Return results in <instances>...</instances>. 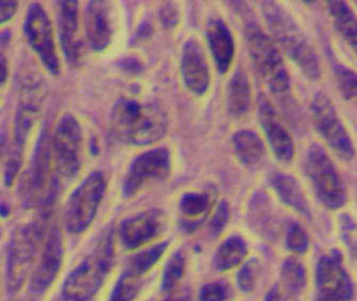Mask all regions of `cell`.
Returning a JSON list of instances; mask_svg holds the SVG:
<instances>
[{
    "mask_svg": "<svg viewBox=\"0 0 357 301\" xmlns=\"http://www.w3.org/2000/svg\"><path fill=\"white\" fill-rule=\"evenodd\" d=\"M109 123L114 136L132 146L158 144L169 129V117L162 106L128 98L116 102Z\"/></svg>",
    "mask_w": 357,
    "mask_h": 301,
    "instance_id": "1",
    "label": "cell"
},
{
    "mask_svg": "<svg viewBox=\"0 0 357 301\" xmlns=\"http://www.w3.org/2000/svg\"><path fill=\"white\" fill-rule=\"evenodd\" d=\"M261 6L264 20L278 45L307 79L318 80L321 75L319 58L300 24L280 3L264 1Z\"/></svg>",
    "mask_w": 357,
    "mask_h": 301,
    "instance_id": "2",
    "label": "cell"
},
{
    "mask_svg": "<svg viewBox=\"0 0 357 301\" xmlns=\"http://www.w3.org/2000/svg\"><path fill=\"white\" fill-rule=\"evenodd\" d=\"M53 163V192L56 196L61 188L78 177L83 164V132L75 116L66 114L59 119L51 137Z\"/></svg>",
    "mask_w": 357,
    "mask_h": 301,
    "instance_id": "3",
    "label": "cell"
},
{
    "mask_svg": "<svg viewBox=\"0 0 357 301\" xmlns=\"http://www.w3.org/2000/svg\"><path fill=\"white\" fill-rule=\"evenodd\" d=\"M114 258L112 231L102 237L96 250L71 272L63 287L67 301H89L100 291L109 274Z\"/></svg>",
    "mask_w": 357,
    "mask_h": 301,
    "instance_id": "4",
    "label": "cell"
},
{
    "mask_svg": "<svg viewBox=\"0 0 357 301\" xmlns=\"http://www.w3.org/2000/svg\"><path fill=\"white\" fill-rule=\"evenodd\" d=\"M54 173L52 163L51 136L42 130L28 167L19 183V199L24 208H31L47 203L54 196Z\"/></svg>",
    "mask_w": 357,
    "mask_h": 301,
    "instance_id": "5",
    "label": "cell"
},
{
    "mask_svg": "<svg viewBox=\"0 0 357 301\" xmlns=\"http://www.w3.org/2000/svg\"><path fill=\"white\" fill-rule=\"evenodd\" d=\"M245 34L249 55L264 82L272 93H287L291 86L289 75L275 42L255 23L247 25Z\"/></svg>",
    "mask_w": 357,
    "mask_h": 301,
    "instance_id": "6",
    "label": "cell"
},
{
    "mask_svg": "<svg viewBox=\"0 0 357 301\" xmlns=\"http://www.w3.org/2000/svg\"><path fill=\"white\" fill-rule=\"evenodd\" d=\"M304 165L318 200L329 210L343 208L347 200V189L327 150L319 144H312Z\"/></svg>",
    "mask_w": 357,
    "mask_h": 301,
    "instance_id": "7",
    "label": "cell"
},
{
    "mask_svg": "<svg viewBox=\"0 0 357 301\" xmlns=\"http://www.w3.org/2000/svg\"><path fill=\"white\" fill-rule=\"evenodd\" d=\"M107 183L102 171H92L81 181L66 202L63 221L73 235L88 231L106 194Z\"/></svg>",
    "mask_w": 357,
    "mask_h": 301,
    "instance_id": "8",
    "label": "cell"
},
{
    "mask_svg": "<svg viewBox=\"0 0 357 301\" xmlns=\"http://www.w3.org/2000/svg\"><path fill=\"white\" fill-rule=\"evenodd\" d=\"M43 235V224L40 222H30L19 226L13 233L7 258L9 294H15L28 279Z\"/></svg>",
    "mask_w": 357,
    "mask_h": 301,
    "instance_id": "9",
    "label": "cell"
},
{
    "mask_svg": "<svg viewBox=\"0 0 357 301\" xmlns=\"http://www.w3.org/2000/svg\"><path fill=\"white\" fill-rule=\"evenodd\" d=\"M172 171V154L166 148L146 150L137 156L123 177L121 192L131 199L152 183L165 180Z\"/></svg>",
    "mask_w": 357,
    "mask_h": 301,
    "instance_id": "10",
    "label": "cell"
},
{
    "mask_svg": "<svg viewBox=\"0 0 357 301\" xmlns=\"http://www.w3.org/2000/svg\"><path fill=\"white\" fill-rule=\"evenodd\" d=\"M310 108L314 127L332 152L343 161H351L354 158L352 138L331 100L324 94H317L312 100Z\"/></svg>",
    "mask_w": 357,
    "mask_h": 301,
    "instance_id": "11",
    "label": "cell"
},
{
    "mask_svg": "<svg viewBox=\"0 0 357 301\" xmlns=\"http://www.w3.org/2000/svg\"><path fill=\"white\" fill-rule=\"evenodd\" d=\"M24 34L45 70L54 77L59 75L61 61L56 49L53 25L40 3H34L29 7L24 20Z\"/></svg>",
    "mask_w": 357,
    "mask_h": 301,
    "instance_id": "12",
    "label": "cell"
},
{
    "mask_svg": "<svg viewBox=\"0 0 357 301\" xmlns=\"http://www.w3.org/2000/svg\"><path fill=\"white\" fill-rule=\"evenodd\" d=\"M40 113V104L38 98L28 96L21 100L18 111L15 115V127H13V140L8 154L6 163L3 181L7 187L13 186L18 179L22 169L26 144L32 132Z\"/></svg>",
    "mask_w": 357,
    "mask_h": 301,
    "instance_id": "13",
    "label": "cell"
},
{
    "mask_svg": "<svg viewBox=\"0 0 357 301\" xmlns=\"http://www.w3.org/2000/svg\"><path fill=\"white\" fill-rule=\"evenodd\" d=\"M166 227L165 213L159 208H150L123 219L119 226V237L127 250H135L159 238Z\"/></svg>",
    "mask_w": 357,
    "mask_h": 301,
    "instance_id": "14",
    "label": "cell"
},
{
    "mask_svg": "<svg viewBox=\"0 0 357 301\" xmlns=\"http://www.w3.org/2000/svg\"><path fill=\"white\" fill-rule=\"evenodd\" d=\"M63 260V236L57 226H53L48 231L40 261L31 276L30 289L33 294H44L52 286L61 271Z\"/></svg>",
    "mask_w": 357,
    "mask_h": 301,
    "instance_id": "15",
    "label": "cell"
},
{
    "mask_svg": "<svg viewBox=\"0 0 357 301\" xmlns=\"http://www.w3.org/2000/svg\"><path fill=\"white\" fill-rule=\"evenodd\" d=\"M181 73L185 86L192 95H206L211 84V72L206 54L196 38H189L183 46Z\"/></svg>",
    "mask_w": 357,
    "mask_h": 301,
    "instance_id": "16",
    "label": "cell"
},
{
    "mask_svg": "<svg viewBox=\"0 0 357 301\" xmlns=\"http://www.w3.org/2000/svg\"><path fill=\"white\" fill-rule=\"evenodd\" d=\"M316 284L318 294L322 296L342 301L352 299V281L337 251L320 258L316 269Z\"/></svg>",
    "mask_w": 357,
    "mask_h": 301,
    "instance_id": "17",
    "label": "cell"
},
{
    "mask_svg": "<svg viewBox=\"0 0 357 301\" xmlns=\"http://www.w3.org/2000/svg\"><path fill=\"white\" fill-rule=\"evenodd\" d=\"M258 118L264 137L278 160L282 163H291L295 155L292 137L280 119L275 107L264 96L260 98L258 104Z\"/></svg>",
    "mask_w": 357,
    "mask_h": 301,
    "instance_id": "18",
    "label": "cell"
},
{
    "mask_svg": "<svg viewBox=\"0 0 357 301\" xmlns=\"http://www.w3.org/2000/svg\"><path fill=\"white\" fill-rule=\"evenodd\" d=\"M58 30L61 49L71 65H78L83 57V43L80 33L78 1H59Z\"/></svg>",
    "mask_w": 357,
    "mask_h": 301,
    "instance_id": "19",
    "label": "cell"
},
{
    "mask_svg": "<svg viewBox=\"0 0 357 301\" xmlns=\"http://www.w3.org/2000/svg\"><path fill=\"white\" fill-rule=\"evenodd\" d=\"M84 30L91 49L101 53L109 47L113 40L114 28L109 3H88L84 13Z\"/></svg>",
    "mask_w": 357,
    "mask_h": 301,
    "instance_id": "20",
    "label": "cell"
},
{
    "mask_svg": "<svg viewBox=\"0 0 357 301\" xmlns=\"http://www.w3.org/2000/svg\"><path fill=\"white\" fill-rule=\"evenodd\" d=\"M206 40L213 61L220 73L229 70L234 61L235 40L227 23L222 19H213L206 26Z\"/></svg>",
    "mask_w": 357,
    "mask_h": 301,
    "instance_id": "21",
    "label": "cell"
},
{
    "mask_svg": "<svg viewBox=\"0 0 357 301\" xmlns=\"http://www.w3.org/2000/svg\"><path fill=\"white\" fill-rule=\"evenodd\" d=\"M217 194L212 188L202 191H190L181 196L179 212L185 229L194 231L209 215L215 203Z\"/></svg>",
    "mask_w": 357,
    "mask_h": 301,
    "instance_id": "22",
    "label": "cell"
},
{
    "mask_svg": "<svg viewBox=\"0 0 357 301\" xmlns=\"http://www.w3.org/2000/svg\"><path fill=\"white\" fill-rule=\"evenodd\" d=\"M234 153L238 161L247 169L259 167L266 157V146L255 131L241 130L231 138Z\"/></svg>",
    "mask_w": 357,
    "mask_h": 301,
    "instance_id": "23",
    "label": "cell"
},
{
    "mask_svg": "<svg viewBox=\"0 0 357 301\" xmlns=\"http://www.w3.org/2000/svg\"><path fill=\"white\" fill-rule=\"evenodd\" d=\"M271 186L278 198L289 208L302 215L310 216V206L300 183L287 173H277L271 179Z\"/></svg>",
    "mask_w": 357,
    "mask_h": 301,
    "instance_id": "24",
    "label": "cell"
},
{
    "mask_svg": "<svg viewBox=\"0 0 357 301\" xmlns=\"http://www.w3.org/2000/svg\"><path fill=\"white\" fill-rule=\"evenodd\" d=\"M227 109L235 118H242L252 106V88L244 72H236L227 86Z\"/></svg>",
    "mask_w": 357,
    "mask_h": 301,
    "instance_id": "25",
    "label": "cell"
},
{
    "mask_svg": "<svg viewBox=\"0 0 357 301\" xmlns=\"http://www.w3.org/2000/svg\"><path fill=\"white\" fill-rule=\"evenodd\" d=\"M328 10L335 29L357 55V18L344 1H329Z\"/></svg>",
    "mask_w": 357,
    "mask_h": 301,
    "instance_id": "26",
    "label": "cell"
},
{
    "mask_svg": "<svg viewBox=\"0 0 357 301\" xmlns=\"http://www.w3.org/2000/svg\"><path fill=\"white\" fill-rule=\"evenodd\" d=\"M248 254L246 241L239 236H231L224 241L214 256L213 265L220 272L229 271L241 265Z\"/></svg>",
    "mask_w": 357,
    "mask_h": 301,
    "instance_id": "27",
    "label": "cell"
},
{
    "mask_svg": "<svg viewBox=\"0 0 357 301\" xmlns=\"http://www.w3.org/2000/svg\"><path fill=\"white\" fill-rule=\"evenodd\" d=\"M282 284L287 294L300 296L307 286V272L304 264L296 258H289L282 265Z\"/></svg>",
    "mask_w": 357,
    "mask_h": 301,
    "instance_id": "28",
    "label": "cell"
},
{
    "mask_svg": "<svg viewBox=\"0 0 357 301\" xmlns=\"http://www.w3.org/2000/svg\"><path fill=\"white\" fill-rule=\"evenodd\" d=\"M169 247V242L164 241L146 250L141 251L139 254L131 256L127 265L126 271L132 275L138 276L142 279L150 270L160 261V258L165 254L166 249Z\"/></svg>",
    "mask_w": 357,
    "mask_h": 301,
    "instance_id": "29",
    "label": "cell"
},
{
    "mask_svg": "<svg viewBox=\"0 0 357 301\" xmlns=\"http://www.w3.org/2000/svg\"><path fill=\"white\" fill-rule=\"evenodd\" d=\"M141 288V277L125 272L116 283L109 301H134L140 294Z\"/></svg>",
    "mask_w": 357,
    "mask_h": 301,
    "instance_id": "30",
    "label": "cell"
},
{
    "mask_svg": "<svg viewBox=\"0 0 357 301\" xmlns=\"http://www.w3.org/2000/svg\"><path fill=\"white\" fill-rule=\"evenodd\" d=\"M185 273V256L181 251H177L169 258L164 269L162 289L166 293H172L176 288Z\"/></svg>",
    "mask_w": 357,
    "mask_h": 301,
    "instance_id": "31",
    "label": "cell"
},
{
    "mask_svg": "<svg viewBox=\"0 0 357 301\" xmlns=\"http://www.w3.org/2000/svg\"><path fill=\"white\" fill-rule=\"evenodd\" d=\"M335 73L342 95L347 100H357V73L343 65H335Z\"/></svg>",
    "mask_w": 357,
    "mask_h": 301,
    "instance_id": "32",
    "label": "cell"
},
{
    "mask_svg": "<svg viewBox=\"0 0 357 301\" xmlns=\"http://www.w3.org/2000/svg\"><path fill=\"white\" fill-rule=\"evenodd\" d=\"M260 276V263L257 258H252L242 266L237 275V284L244 293H252L256 288Z\"/></svg>",
    "mask_w": 357,
    "mask_h": 301,
    "instance_id": "33",
    "label": "cell"
},
{
    "mask_svg": "<svg viewBox=\"0 0 357 301\" xmlns=\"http://www.w3.org/2000/svg\"><path fill=\"white\" fill-rule=\"evenodd\" d=\"M287 247L295 254H305L310 247V238L298 224H292L287 229Z\"/></svg>",
    "mask_w": 357,
    "mask_h": 301,
    "instance_id": "34",
    "label": "cell"
},
{
    "mask_svg": "<svg viewBox=\"0 0 357 301\" xmlns=\"http://www.w3.org/2000/svg\"><path fill=\"white\" fill-rule=\"evenodd\" d=\"M229 293L223 283L214 281L204 285L200 291L199 301H227Z\"/></svg>",
    "mask_w": 357,
    "mask_h": 301,
    "instance_id": "35",
    "label": "cell"
},
{
    "mask_svg": "<svg viewBox=\"0 0 357 301\" xmlns=\"http://www.w3.org/2000/svg\"><path fill=\"white\" fill-rule=\"evenodd\" d=\"M229 219V208L227 202H222L218 206L217 211L214 213L213 217L210 224V229L213 236H219L220 233L225 229Z\"/></svg>",
    "mask_w": 357,
    "mask_h": 301,
    "instance_id": "36",
    "label": "cell"
},
{
    "mask_svg": "<svg viewBox=\"0 0 357 301\" xmlns=\"http://www.w3.org/2000/svg\"><path fill=\"white\" fill-rule=\"evenodd\" d=\"M160 18H161L162 24L166 29H173L178 23L179 15L177 8L172 3H165L160 11Z\"/></svg>",
    "mask_w": 357,
    "mask_h": 301,
    "instance_id": "37",
    "label": "cell"
},
{
    "mask_svg": "<svg viewBox=\"0 0 357 301\" xmlns=\"http://www.w3.org/2000/svg\"><path fill=\"white\" fill-rule=\"evenodd\" d=\"M343 236L351 247L357 249V227L351 219H344L342 225Z\"/></svg>",
    "mask_w": 357,
    "mask_h": 301,
    "instance_id": "38",
    "label": "cell"
},
{
    "mask_svg": "<svg viewBox=\"0 0 357 301\" xmlns=\"http://www.w3.org/2000/svg\"><path fill=\"white\" fill-rule=\"evenodd\" d=\"M1 7V24L9 22L11 19L15 17V13L18 11V1H1L0 3Z\"/></svg>",
    "mask_w": 357,
    "mask_h": 301,
    "instance_id": "39",
    "label": "cell"
},
{
    "mask_svg": "<svg viewBox=\"0 0 357 301\" xmlns=\"http://www.w3.org/2000/svg\"><path fill=\"white\" fill-rule=\"evenodd\" d=\"M291 298H293L291 295L287 294L284 289L277 285L269 291L266 301H291Z\"/></svg>",
    "mask_w": 357,
    "mask_h": 301,
    "instance_id": "40",
    "label": "cell"
},
{
    "mask_svg": "<svg viewBox=\"0 0 357 301\" xmlns=\"http://www.w3.org/2000/svg\"><path fill=\"white\" fill-rule=\"evenodd\" d=\"M8 77H9V65H8V59L3 53H1V71H0V78H1V86H5L7 83Z\"/></svg>",
    "mask_w": 357,
    "mask_h": 301,
    "instance_id": "41",
    "label": "cell"
},
{
    "mask_svg": "<svg viewBox=\"0 0 357 301\" xmlns=\"http://www.w3.org/2000/svg\"><path fill=\"white\" fill-rule=\"evenodd\" d=\"M164 301H192V295L188 291H181L178 293L171 295L169 298Z\"/></svg>",
    "mask_w": 357,
    "mask_h": 301,
    "instance_id": "42",
    "label": "cell"
},
{
    "mask_svg": "<svg viewBox=\"0 0 357 301\" xmlns=\"http://www.w3.org/2000/svg\"><path fill=\"white\" fill-rule=\"evenodd\" d=\"M314 301H342V300H339V299L330 298V297L322 296V295L317 294V296H316V299H314Z\"/></svg>",
    "mask_w": 357,
    "mask_h": 301,
    "instance_id": "43",
    "label": "cell"
},
{
    "mask_svg": "<svg viewBox=\"0 0 357 301\" xmlns=\"http://www.w3.org/2000/svg\"><path fill=\"white\" fill-rule=\"evenodd\" d=\"M1 216L6 219L8 216V208L5 206H1Z\"/></svg>",
    "mask_w": 357,
    "mask_h": 301,
    "instance_id": "44",
    "label": "cell"
},
{
    "mask_svg": "<svg viewBox=\"0 0 357 301\" xmlns=\"http://www.w3.org/2000/svg\"><path fill=\"white\" fill-rule=\"evenodd\" d=\"M21 301H33V300H21Z\"/></svg>",
    "mask_w": 357,
    "mask_h": 301,
    "instance_id": "45",
    "label": "cell"
},
{
    "mask_svg": "<svg viewBox=\"0 0 357 301\" xmlns=\"http://www.w3.org/2000/svg\"><path fill=\"white\" fill-rule=\"evenodd\" d=\"M356 5H357V3H356Z\"/></svg>",
    "mask_w": 357,
    "mask_h": 301,
    "instance_id": "46",
    "label": "cell"
}]
</instances>
